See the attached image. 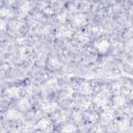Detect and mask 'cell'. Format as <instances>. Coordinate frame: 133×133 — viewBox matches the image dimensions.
<instances>
[{
	"label": "cell",
	"mask_w": 133,
	"mask_h": 133,
	"mask_svg": "<svg viewBox=\"0 0 133 133\" xmlns=\"http://www.w3.org/2000/svg\"><path fill=\"white\" fill-rule=\"evenodd\" d=\"M20 52L21 54H22L23 56H25L26 57L30 54V48L26 46L22 47L20 49Z\"/></svg>",
	"instance_id": "21"
},
{
	"label": "cell",
	"mask_w": 133,
	"mask_h": 133,
	"mask_svg": "<svg viewBox=\"0 0 133 133\" xmlns=\"http://www.w3.org/2000/svg\"><path fill=\"white\" fill-rule=\"evenodd\" d=\"M6 117L9 120H15L21 117L20 112L14 108L9 109L6 113Z\"/></svg>",
	"instance_id": "4"
},
{
	"label": "cell",
	"mask_w": 133,
	"mask_h": 133,
	"mask_svg": "<svg viewBox=\"0 0 133 133\" xmlns=\"http://www.w3.org/2000/svg\"><path fill=\"white\" fill-rule=\"evenodd\" d=\"M87 118L90 122L92 123H95L98 119L99 116L97 113L93 112L91 113H88L87 115Z\"/></svg>",
	"instance_id": "16"
},
{
	"label": "cell",
	"mask_w": 133,
	"mask_h": 133,
	"mask_svg": "<svg viewBox=\"0 0 133 133\" xmlns=\"http://www.w3.org/2000/svg\"><path fill=\"white\" fill-rule=\"evenodd\" d=\"M57 19L61 22H64L65 21L67 18V14L65 12H62L59 14L57 16Z\"/></svg>",
	"instance_id": "19"
},
{
	"label": "cell",
	"mask_w": 133,
	"mask_h": 133,
	"mask_svg": "<svg viewBox=\"0 0 133 133\" xmlns=\"http://www.w3.org/2000/svg\"><path fill=\"white\" fill-rule=\"evenodd\" d=\"M52 65L54 66H58L59 65V63L58 61H57L56 59H52L51 62Z\"/></svg>",
	"instance_id": "27"
},
{
	"label": "cell",
	"mask_w": 133,
	"mask_h": 133,
	"mask_svg": "<svg viewBox=\"0 0 133 133\" xmlns=\"http://www.w3.org/2000/svg\"><path fill=\"white\" fill-rule=\"evenodd\" d=\"M20 92V89L17 87H11L7 89L6 93L7 96L10 98H17Z\"/></svg>",
	"instance_id": "6"
},
{
	"label": "cell",
	"mask_w": 133,
	"mask_h": 133,
	"mask_svg": "<svg viewBox=\"0 0 133 133\" xmlns=\"http://www.w3.org/2000/svg\"><path fill=\"white\" fill-rule=\"evenodd\" d=\"M109 47L110 43L108 41L105 39L102 40L96 44L97 48L100 52L102 53L105 52L109 49Z\"/></svg>",
	"instance_id": "7"
},
{
	"label": "cell",
	"mask_w": 133,
	"mask_h": 133,
	"mask_svg": "<svg viewBox=\"0 0 133 133\" xmlns=\"http://www.w3.org/2000/svg\"><path fill=\"white\" fill-rule=\"evenodd\" d=\"M31 106L29 99L27 97H24L19 100L17 102V107L21 111L28 110Z\"/></svg>",
	"instance_id": "2"
},
{
	"label": "cell",
	"mask_w": 133,
	"mask_h": 133,
	"mask_svg": "<svg viewBox=\"0 0 133 133\" xmlns=\"http://www.w3.org/2000/svg\"><path fill=\"white\" fill-rule=\"evenodd\" d=\"M1 15L4 18H10L14 15V12L10 8L4 7L1 9Z\"/></svg>",
	"instance_id": "13"
},
{
	"label": "cell",
	"mask_w": 133,
	"mask_h": 133,
	"mask_svg": "<svg viewBox=\"0 0 133 133\" xmlns=\"http://www.w3.org/2000/svg\"><path fill=\"white\" fill-rule=\"evenodd\" d=\"M31 9V6L29 3L25 2L20 7V13L22 15H26Z\"/></svg>",
	"instance_id": "12"
},
{
	"label": "cell",
	"mask_w": 133,
	"mask_h": 133,
	"mask_svg": "<svg viewBox=\"0 0 133 133\" xmlns=\"http://www.w3.org/2000/svg\"><path fill=\"white\" fill-rule=\"evenodd\" d=\"M76 130V128L75 125L72 124H68L64 125L62 128L61 131L62 132H75Z\"/></svg>",
	"instance_id": "15"
},
{
	"label": "cell",
	"mask_w": 133,
	"mask_h": 133,
	"mask_svg": "<svg viewBox=\"0 0 133 133\" xmlns=\"http://www.w3.org/2000/svg\"><path fill=\"white\" fill-rule=\"evenodd\" d=\"M118 126L119 127V128L121 129H125L127 127V123L126 121H122L121 122H120L118 123Z\"/></svg>",
	"instance_id": "24"
},
{
	"label": "cell",
	"mask_w": 133,
	"mask_h": 133,
	"mask_svg": "<svg viewBox=\"0 0 133 133\" xmlns=\"http://www.w3.org/2000/svg\"><path fill=\"white\" fill-rule=\"evenodd\" d=\"M86 129H87V127L84 124H82L79 127V129L81 130V131H86Z\"/></svg>",
	"instance_id": "28"
},
{
	"label": "cell",
	"mask_w": 133,
	"mask_h": 133,
	"mask_svg": "<svg viewBox=\"0 0 133 133\" xmlns=\"http://www.w3.org/2000/svg\"><path fill=\"white\" fill-rule=\"evenodd\" d=\"M44 12L48 15H51L53 14V10L50 7H46L44 9Z\"/></svg>",
	"instance_id": "26"
},
{
	"label": "cell",
	"mask_w": 133,
	"mask_h": 133,
	"mask_svg": "<svg viewBox=\"0 0 133 133\" xmlns=\"http://www.w3.org/2000/svg\"><path fill=\"white\" fill-rule=\"evenodd\" d=\"M90 105L91 103L89 101H83L81 104V108L83 110H86L88 109L90 107Z\"/></svg>",
	"instance_id": "22"
},
{
	"label": "cell",
	"mask_w": 133,
	"mask_h": 133,
	"mask_svg": "<svg viewBox=\"0 0 133 133\" xmlns=\"http://www.w3.org/2000/svg\"><path fill=\"white\" fill-rule=\"evenodd\" d=\"M58 107L56 102L50 101H45L42 103L41 107L42 110L47 113H51L54 112Z\"/></svg>",
	"instance_id": "3"
},
{
	"label": "cell",
	"mask_w": 133,
	"mask_h": 133,
	"mask_svg": "<svg viewBox=\"0 0 133 133\" xmlns=\"http://www.w3.org/2000/svg\"><path fill=\"white\" fill-rule=\"evenodd\" d=\"M101 117L105 121L110 122L113 119L114 115L111 111L109 110H106L101 114Z\"/></svg>",
	"instance_id": "14"
},
{
	"label": "cell",
	"mask_w": 133,
	"mask_h": 133,
	"mask_svg": "<svg viewBox=\"0 0 133 133\" xmlns=\"http://www.w3.org/2000/svg\"><path fill=\"white\" fill-rule=\"evenodd\" d=\"M22 25V22L18 20H12L9 22V26L14 31L18 30Z\"/></svg>",
	"instance_id": "11"
},
{
	"label": "cell",
	"mask_w": 133,
	"mask_h": 133,
	"mask_svg": "<svg viewBox=\"0 0 133 133\" xmlns=\"http://www.w3.org/2000/svg\"><path fill=\"white\" fill-rule=\"evenodd\" d=\"M92 30L95 33H101L103 31V29L99 26H95L92 28Z\"/></svg>",
	"instance_id": "25"
},
{
	"label": "cell",
	"mask_w": 133,
	"mask_h": 133,
	"mask_svg": "<svg viewBox=\"0 0 133 133\" xmlns=\"http://www.w3.org/2000/svg\"><path fill=\"white\" fill-rule=\"evenodd\" d=\"M86 21V17L84 14H81L76 15L73 18V22L76 25L81 26Z\"/></svg>",
	"instance_id": "8"
},
{
	"label": "cell",
	"mask_w": 133,
	"mask_h": 133,
	"mask_svg": "<svg viewBox=\"0 0 133 133\" xmlns=\"http://www.w3.org/2000/svg\"><path fill=\"white\" fill-rule=\"evenodd\" d=\"M36 126L38 129L46 131H50L53 128L51 122L46 118H43L39 119L37 123Z\"/></svg>",
	"instance_id": "1"
},
{
	"label": "cell",
	"mask_w": 133,
	"mask_h": 133,
	"mask_svg": "<svg viewBox=\"0 0 133 133\" xmlns=\"http://www.w3.org/2000/svg\"><path fill=\"white\" fill-rule=\"evenodd\" d=\"M77 38L81 42H86L88 40L89 37L87 34L84 32H79L77 34Z\"/></svg>",
	"instance_id": "18"
},
{
	"label": "cell",
	"mask_w": 133,
	"mask_h": 133,
	"mask_svg": "<svg viewBox=\"0 0 133 133\" xmlns=\"http://www.w3.org/2000/svg\"><path fill=\"white\" fill-rule=\"evenodd\" d=\"M94 102L98 106L104 107L107 104V99L104 95H99L95 98Z\"/></svg>",
	"instance_id": "9"
},
{
	"label": "cell",
	"mask_w": 133,
	"mask_h": 133,
	"mask_svg": "<svg viewBox=\"0 0 133 133\" xmlns=\"http://www.w3.org/2000/svg\"><path fill=\"white\" fill-rule=\"evenodd\" d=\"M64 30L62 29L60 32L59 34L60 36L64 37H68L71 36L73 34V31L70 28H64Z\"/></svg>",
	"instance_id": "17"
},
{
	"label": "cell",
	"mask_w": 133,
	"mask_h": 133,
	"mask_svg": "<svg viewBox=\"0 0 133 133\" xmlns=\"http://www.w3.org/2000/svg\"><path fill=\"white\" fill-rule=\"evenodd\" d=\"M20 41H22V40H20V41H18V42H20ZM21 44H23V43L21 42Z\"/></svg>",
	"instance_id": "29"
},
{
	"label": "cell",
	"mask_w": 133,
	"mask_h": 133,
	"mask_svg": "<svg viewBox=\"0 0 133 133\" xmlns=\"http://www.w3.org/2000/svg\"><path fill=\"white\" fill-rule=\"evenodd\" d=\"M24 92L25 94V95L28 96L29 95H31L33 93V89L32 88V87L28 86H26L25 88H24Z\"/></svg>",
	"instance_id": "23"
},
{
	"label": "cell",
	"mask_w": 133,
	"mask_h": 133,
	"mask_svg": "<svg viewBox=\"0 0 133 133\" xmlns=\"http://www.w3.org/2000/svg\"><path fill=\"white\" fill-rule=\"evenodd\" d=\"M79 92L84 95L90 94L92 92V88L90 84L87 82H84L81 84L78 88Z\"/></svg>",
	"instance_id": "5"
},
{
	"label": "cell",
	"mask_w": 133,
	"mask_h": 133,
	"mask_svg": "<svg viewBox=\"0 0 133 133\" xmlns=\"http://www.w3.org/2000/svg\"><path fill=\"white\" fill-rule=\"evenodd\" d=\"M125 97L122 95H116L113 99L114 104L117 107H121L125 103Z\"/></svg>",
	"instance_id": "10"
},
{
	"label": "cell",
	"mask_w": 133,
	"mask_h": 133,
	"mask_svg": "<svg viewBox=\"0 0 133 133\" xmlns=\"http://www.w3.org/2000/svg\"><path fill=\"white\" fill-rule=\"evenodd\" d=\"M72 116L74 120H75L77 122H79L81 121L83 118V116L81 113H79V112H74L72 115Z\"/></svg>",
	"instance_id": "20"
}]
</instances>
